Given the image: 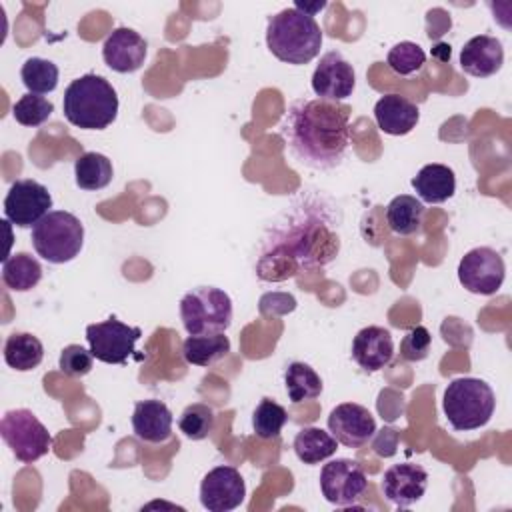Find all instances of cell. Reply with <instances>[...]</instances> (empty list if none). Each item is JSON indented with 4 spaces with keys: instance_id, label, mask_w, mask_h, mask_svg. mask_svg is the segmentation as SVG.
<instances>
[{
    "instance_id": "6da1fadb",
    "label": "cell",
    "mask_w": 512,
    "mask_h": 512,
    "mask_svg": "<svg viewBox=\"0 0 512 512\" xmlns=\"http://www.w3.org/2000/svg\"><path fill=\"white\" fill-rule=\"evenodd\" d=\"M340 220L338 206L322 196H304L300 204L286 208L262 242L258 278L280 282L332 262L340 250Z\"/></svg>"
},
{
    "instance_id": "d590c367",
    "label": "cell",
    "mask_w": 512,
    "mask_h": 512,
    "mask_svg": "<svg viewBox=\"0 0 512 512\" xmlns=\"http://www.w3.org/2000/svg\"><path fill=\"white\" fill-rule=\"evenodd\" d=\"M432 344V336L424 326H414L410 328L402 342H400V356L408 362H420L428 356Z\"/></svg>"
},
{
    "instance_id": "7a4b0ae2",
    "label": "cell",
    "mask_w": 512,
    "mask_h": 512,
    "mask_svg": "<svg viewBox=\"0 0 512 512\" xmlns=\"http://www.w3.org/2000/svg\"><path fill=\"white\" fill-rule=\"evenodd\" d=\"M350 112L342 102L298 98L282 116L278 132L296 162L332 170L342 164L350 146Z\"/></svg>"
},
{
    "instance_id": "d4e9b609",
    "label": "cell",
    "mask_w": 512,
    "mask_h": 512,
    "mask_svg": "<svg viewBox=\"0 0 512 512\" xmlns=\"http://www.w3.org/2000/svg\"><path fill=\"white\" fill-rule=\"evenodd\" d=\"M424 216V204L410 194H400L386 206L388 228L398 236H410L420 230Z\"/></svg>"
},
{
    "instance_id": "5bb4252c",
    "label": "cell",
    "mask_w": 512,
    "mask_h": 512,
    "mask_svg": "<svg viewBox=\"0 0 512 512\" xmlns=\"http://www.w3.org/2000/svg\"><path fill=\"white\" fill-rule=\"evenodd\" d=\"M354 86H356V74L352 64L338 50L326 52L312 74L314 94L322 100L342 102L348 96H352Z\"/></svg>"
},
{
    "instance_id": "83f0119b",
    "label": "cell",
    "mask_w": 512,
    "mask_h": 512,
    "mask_svg": "<svg viewBox=\"0 0 512 512\" xmlns=\"http://www.w3.org/2000/svg\"><path fill=\"white\" fill-rule=\"evenodd\" d=\"M112 176V162L100 152H84L74 162V180L82 190H102L112 182Z\"/></svg>"
},
{
    "instance_id": "9a60e30c",
    "label": "cell",
    "mask_w": 512,
    "mask_h": 512,
    "mask_svg": "<svg viewBox=\"0 0 512 512\" xmlns=\"http://www.w3.org/2000/svg\"><path fill=\"white\" fill-rule=\"evenodd\" d=\"M328 430L338 440V444H344L348 448H360L374 436L376 420L368 412V408L356 402H344L330 412Z\"/></svg>"
},
{
    "instance_id": "d6a6232c",
    "label": "cell",
    "mask_w": 512,
    "mask_h": 512,
    "mask_svg": "<svg viewBox=\"0 0 512 512\" xmlns=\"http://www.w3.org/2000/svg\"><path fill=\"white\" fill-rule=\"evenodd\" d=\"M424 62H426L424 50L416 42H410V40L394 44L386 56V64L398 76H410V74L418 72L424 66Z\"/></svg>"
},
{
    "instance_id": "ba28073f",
    "label": "cell",
    "mask_w": 512,
    "mask_h": 512,
    "mask_svg": "<svg viewBox=\"0 0 512 512\" xmlns=\"http://www.w3.org/2000/svg\"><path fill=\"white\" fill-rule=\"evenodd\" d=\"M0 436L16 456V460L24 464H32L44 454H48L52 446V436L46 426L34 416L32 410L16 408L8 410L0 420Z\"/></svg>"
},
{
    "instance_id": "4316f807",
    "label": "cell",
    "mask_w": 512,
    "mask_h": 512,
    "mask_svg": "<svg viewBox=\"0 0 512 512\" xmlns=\"http://www.w3.org/2000/svg\"><path fill=\"white\" fill-rule=\"evenodd\" d=\"M230 352V340L222 332L188 336L182 344V356L194 366H212Z\"/></svg>"
},
{
    "instance_id": "277c9868",
    "label": "cell",
    "mask_w": 512,
    "mask_h": 512,
    "mask_svg": "<svg viewBox=\"0 0 512 512\" xmlns=\"http://www.w3.org/2000/svg\"><path fill=\"white\" fill-rule=\"evenodd\" d=\"M66 120L82 130H104L118 116V94L98 74H84L68 84L62 100Z\"/></svg>"
},
{
    "instance_id": "4dcf8cb0",
    "label": "cell",
    "mask_w": 512,
    "mask_h": 512,
    "mask_svg": "<svg viewBox=\"0 0 512 512\" xmlns=\"http://www.w3.org/2000/svg\"><path fill=\"white\" fill-rule=\"evenodd\" d=\"M286 422H288V414H286L284 406H280L272 398H262L252 414L254 434L262 440L278 438Z\"/></svg>"
},
{
    "instance_id": "ac0fdd59",
    "label": "cell",
    "mask_w": 512,
    "mask_h": 512,
    "mask_svg": "<svg viewBox=\"0 0 512 512\" xmlns=\"http://www.w3.org/2000/svg\"><path fill=\"white\" fill-rule=\"evenodd\" d=\"M504 64V48L496 36L480 34L470 38L460 50V68L474 78H488Z\"/></svg>"
},
{
    "instance_id": "7c38bea8",
    "label": "cell",
    "mask_w": 512,
    "mask_h": 512,
    "mask_svg": "<svg viewBox=\"0 0 512 512\" xmlns=\"http://www.w3.org/2000/svg\"><path fill=\"white\" fill-rule=\"evenodd\" d=\"M368 478L362 466L350 458H336L320 470L322 496L336 506L354 504L366 490Z\"/></svg>"
},
{
    "instance_id": "ffe728a7",
    "label": "cell",
    "mask_w": 512,
    "mask_h": 512,
    "mask_svg": "<svg viewBox=\"0 0 512 512\" xmlns=\"http://www.w3.org/2000/svg\"><path fill=\"white\" fill-rule=\"evenodd\" d=\"M172 412L162 400H140L134 404L132 428L134 434L150 444H162L172 436Z\"/></svg>"
},
{
    "instance_id": "2e32d148",
    "label": "cell",
    "mask_w": 512,
    "mask_h": 512,
    "mask_svg": "<svg viewBox=\"0 0 512 512\" xmlns=\"http://www.w3.org/2000/svg\"><path fill=\"white\" fill-rule=\"evenodd\" d=\"M148 54L146 40L132 28L120 26L108 34L102 46V58L114 72H136Z\"/></svg>"
},
{
    "instance_id": "f546056e",
    "label": "cell",
    "mask_w": 512,
    "mask_h": 512,
    "mask_svg": "<svg viewBox=\"0 0 512 512\" xmlns=\"http://www.w3.org/2000/svg\"><path fill=\"white\" fill-rule=\"evenodd\" d=\"M58 66L52 60L32 56L28 58L22 68H20V78L22 84L28 88L32 94H48L56 90L58 86Z\"/></svg>"
},
{
    "instance_id": "603a6c76",
    "label": "cell",
    "mask_w": 512,
    "mask_h": 512,
    "mask_svg": "<svg viewBox=\"0 0 512 512\" xmlns=\"http://www.w3.org/2000/svg\"><path fill=\"white\" fill-rule=\"evenodd\" d=\"M292 448L300 462L318 464L330 458L338 450V440L322 428L306 426V428H300L298 434L294 436Z\"/></svg>"
},
{
    "instance_id": "7402d4cb",
    "label": "cell",
    "mask_w": 512,
    "mask_h": 512,
    "mask_svg": "<svg viewBox=\"0 0 512 512\" xmlns=\"http://www.w3.org/2000/svg\"><path fill=\"white\" fill-rule=\"evenodd\" d=\"M412 188L418 194L420 202L442 204L456 192L454 170L446 164H426L412 178Z\"/></svg>"
},
{
    "instance_id": "44dd1931",
    "label": "cell",
    "mask_w": 512,
    "mask_h": 512,
    "mask_svg": "<svg viewBox=\"0 0 512 512\" xmlns=\"http://www.w3.org/2000/svg\"><path fill=\"white\" fill-rule=\"evenodd\" d=\"M374 118L384 134L404 136L416 128L420 110L400 94H386L374 104Z\"/></svg>"
},
{
    "instance_id": "9c48e42d",
    "label": "cell",
    "mask_w": 512,
    "mask_h": 512,
    "mask_svg": "<svg viewBox=\"0 0 512 512\" xmlns=\"http://www.w3.org/2000/svg\"><path fill=\"white\" fill-rule=\"evenodd\" d=\"M142 336L138 326H128L110 316L104 322L86 326V340L96 360L106 364H126L136 352V342Z\"/></svg>"
},
{
    "instance_id": "8fae6325",
    "label": "cell",
    "mask_w": 512,
    "mask_h": 512,
    "mask_svg": "<svg viewBox=\"0 0 512 512\" xmlns=\"http://www.w3.org/2000/svg\"><path fill=\"white\" fill-rule=\"evenodd\" d=\"M52 208L48 188L32 178L16 180L4 198V216L20 228H34Z\"/></svg>"
},
{
    "instance_id": "f1b7e54d",
    "label": "cell",
    "mask_w": 512,
    "mask_h": 512,
    "mask_svg": "<svg viewBox=\"0 0 512 512\" xmlns=\"http://www.w3.org/2000/svg\"><path fill=\"white\" fill-rule=\"evenodd\" d=\"M284 386L288 398L298 404L304 400H314L322 392V378L306 362H290L284 372Z\"/></svg>"
},
{
    "instance_id": "e0dca14e",
    "label": "cell",
    "mask_w": 512,
    "mask_h": 512,
    "mask_svg": "<svg viewBox=\"0 0 512 512\" xmlns=\"http://www.w3.org/2000/svg\"><path fill=\"white\" fill-rule=\"evenodd\" d=\"M428 486V472L414 462L394 464L384 472L382 494L388 502L406 508L418 502Z\"/></svg>"
},
{
    "instance_id": "e575fe53",
    "label": "cell",
    "mask_w": 512,
    "mask_h": 512,
    "mask_svg": "<svg viewBox=\"0 0 512 512\" xmlns=\"http://www.w3.org/2000/svg\"><path fill=\"white\" fill-rule=\"evenodd\" d=\"M92 352L86 350L80 344H68L64 346V350L60 352V360L58 366L66 376L72 378H82L92 370Z\"/></svg>"
},
{
    "instance_id": "cb8c5ba5",
    "label": "cell",
    "mask_w": 512,
    "mask_h": 512,
    "mask_svg": "<svg viewBox=\"0 0 512 512\" xmlns=\"http://www.w3.org/2000/svg\"><path fill=\"white\" fill-rule=\"evenodd\" d=\"M42 358L44 346L30 332H14L4 342V362L18 372L34 370Z\"/></svg>"
},
{
    "instance_id": "836d02e7",
    "label": "cell",
    "mask_w": 512,
    "mask_h": 512,
    "mask_svg": "<svg viewBox=\"0 0 512 512\" xmlns=\"http://www.w3.org/2000/svg\"><path fill=\"white\" fill-rule=\"evenodd\" d=\"M52 112H54V104L48 98L32 92H26L24 96H20V100L12 108L16 122L30 128L44 124L52 116Z\"/></svg>"
},
{
    "instance_id": "d6986e66",
    "label": "cell",
    "mask_w": 512,
    "mask_h": 512,
    "mask_svg": "<svg viewBox=\"0 0 512 512\" xmlns=\"http://www.w3.org/2000/svg\"><path fill=\"white\" fill-rule=\"evenodd\" d=\"M394 354L392 334L382 326H366L352 340V358L366 372L382 370Z\"/></svg>"
},
{
    "instance_id": "4fadbf2b",
    "label": "cell",
    "mask_w": 512,
    "mask_h": 512,
    "mask_svg": "<svg viewBox=\"0 0 512 512\" xmlns=\"http://www.w3.org/2000/svg\"><path fill=\"white\" fill-rule=\"evenodd\" d=\"M246 484L234 466L212 468L200 484V504L210 512H230L244 502Z\"/></svg>"
},
{
    "instance_id": "5b68a950",
    "label": "cell",
    "mask_w": 512,
    "mask_h": 512,
    "mask_svg": "<svg viewBox=\"0 0 512 512\" xmlns=\"http://www.w3.org/2000/svg\"><path fill=\"white\" fill-rule=\"evenodd\" d=\"M442 408L454 430H476L490 422L496 408V396L490 384L480 378H454L444 390Z\"/></svg>"
},
{
    "instance_id": "8992f818",
    "label": "cell",
    "mask_w": 512,
    "mask_h": 512,
    "mask_svg": "<svg viewBox=\"0 0 512 512\" xmlns=\"http://www.w3.org/2000/svg\"><path fill=\"white\" fill-rule=\"evenodd\" d=\"M84 244L82 222L66 210L48 212L32 228V246L50 264H64L74 260Z\"/></svg>"
},
{
    "instance_id": "30bf717a",
    "label": "cell",
    "mask_w": 512,
    "mask_h": 512,
    "mask_svg": "<svg viewBox=\"0 0 512 512\" xmlns=\"http://www.w3.org/2000/svg\"><path fill=\"white\" fill-rule=\"evenodd\" d=\"M504 274L506 266L500 252L488 246L472 248L458 264V280L472 294H496L504 282Z\"/></svg>"
},
{
    "instance_id": "484cf974",
    "label": "cell",
    "mask_w": 512,
    "mask_h": 512,
    "mask_svg": "<svg viewBox=\"0 0 512 512\" xmlns=\"http://www.w3.org/2000/svg\"><path fill=\"white\" fill-rule=\"evenodd\" d=\"M42 280V266L40 262L26 254L18 252L2 260V282L6 288L14 292H28Z\"/></svg>"
},
{
    "instance_id": "3957f363",
    "label": "cell",
    "mask_w": 512,
    "mask_h": 512,
    "mask_svg": "<svg viewBox=\"0 0 512 512\" xmlns=\"http://www.w3.org/2000/svg\"><path fill=\"white\" fill-rule=\"evenodd\" d=\"M266 46L280 62L308 64L320 54L322 30L310 12L290 6L268 18Z\"/></svg>"
},
{
    "instance_id": "1f68e13d",
    "label": "cell",
    "mask_w": 512,
    "mask_h": 512,
    "mask_svg": "<svg viewBox=\"0 0 512 512\" xmlns=\"http://www.w3.org/2000/svg\"><path fill=\"white\" fill-rule=\"evenodd\" d=\"M214 420V410L208 404L194 402L182 410L178 428L190 440H204L214 430Z\"/></svg>"
},
{
    "instance_id": "52a82bcc",
    "label": "cell",
    "mask_w": 512,
    "mask_h": 512,
    "mask_svg": "<svg viewBox=\"0 0 512 512\" xmlns=\"http://www.w3.org/2000/svg\"><path fill=\"white\" fill-rule=\"evenodd\" d=\"M180 318L188 334H218L232 322V300L216 286H198L180 300Z\"/></svg>"
}]
</instances>
